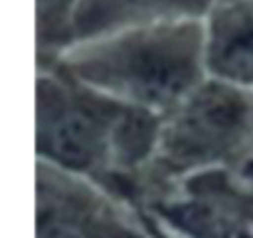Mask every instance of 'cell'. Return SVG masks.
<instances>
[{
  "mask_svg": "<svg viewBox=\"0 0 253 238\" xmlns=\"http://www.w3.org/2000/svg\"><path fill=\"white\" fill-rule=\"evenodd\" d=\"M62 60L77 84L149 114L176 109L209 79L204 18L77 40Z\"/></svg>",
  "mask_w": 253,
  "mask_h": 238,
  "instance_id": "1",
  "label": "cell"
},
{
  "mask_svg": "<svg viewBox=\"0 0 253 238\" xmlns=\"http://www.w3.org/2000/svg\"><path fill=\"white\" fill-rule=\"evenodd\" d=\"M94 109L87 102H77L75 94L60 89H38V144L42 152L70 166H87L104 144L107 137V104Z\"/></svg>",
  "mask_w": 253,
  "mask_h": 238,
  "instance_id": "2",
  "label": "cell"
},
{
  "mask_svg": "<svg viewBox=\"0 0 253 238\" xmlns=\"http://www.w3.org/2000/svg\"><path fill=\"white\" fill-rule=\"evenodd\" d=\"M204 28L209 77L253 92V0H216Z\"/></svg>",
  "mask_w": 253,
  "mask_h": 238,
  "instance_id": "3",
  "label": "cell"
},
{
  "mask_svg": "<svg viewBox=\"0 0 253 238\" xmlns=\"http://www.w3.org/2000/svg\"><path fill=\"white\" fill-rule=\"evenodd\" d=\"M216 0H72L67 28L72 42L167 20L206 18Z\"/></svg>",
  "mask_w": 253,
  "mask_h": 238,
  "instance_id": "4",
  "label": "cell"
},
{
  "mask_svg": "<svg viewBox=\"0 0 253 238\" xmlns=\"http://www.w3.org/2000/svg\"><path fill=\"white\" fill-rule=\"evenodd\" d=\"M40 238H77L72 231H67L65 226H45Z\"/></svg>",
  "mask_w": 253,
  "mask_h": 238,
  "instance_id": "5",
  "label": "cell"
}]
</instances>
